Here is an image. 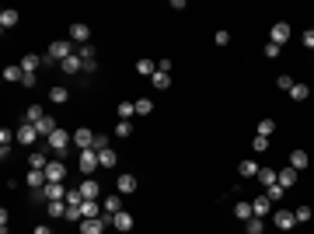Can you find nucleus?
I'll use <instances>...</instances> for the list:
<instances>
[{"label":"nucleus","mask_w":314,"mask_h":234,"mask_svg":"<svg viewBox=\"0 0 314 234\" xmlns=\"http://www.w3.org/2000/svg\"><path fill=\"white\" fill-rule=\"evenodd\" d=\"M213 42H217V46H227V42H231V32H224V28H220V32L213 35Z\"/></svg>","instance_id":"8fccbe9b"},{"label":"nucleus","mask_w":314,"mask_h":234,"mask_svg":"<svg viewBox=\"0 0 314 234\" xmlns=\"http://www.w3.org/2000/svg\"><path fill=\"white\" fill-rule=\"evenodd\" d=\"M60 67H63V74H80V70H84V60H80L77 53H74V56H67Z\"/></svg>","instance_id":"aec40b11"},{"label":"nucleus","mask_w":314,"mask_h":234,"mask_svg":"<svg viewBox=\"0 0 314 234\" xmlns=\"http://www.w3.org/2000/svg\"><path fill=\"white\" fill-rule=\"evenodd\" d=\"M133 224H136V220H133V213H126V210H119V213H115V217H112V227H115V231H133Z\"/></svg>","instance_id":"9d476101"},{"label":"nucleus","mask_w":314,"mask_h":234,"mask_svg":"<svg viewBox=\"0 0 314 234\" xmlns=\"http://www.w3.org/2000/svg\"><path fill=\"white\" fill-rule=\"evenodd\" d=\"M14 137H18V144H25V147H32V144L39 140V130H35L32 123H21V126L14 130Z\"/></svg>","instance_id":"39448f33"},{"label":"nucleus","mask_w":314,"mask_h":234,"mask_svg":"<svg viewBox=\"0 0 314 234\" xmlns=\"http://www.w3.org/2000/svg\"><path fill=\"white\" fill-rule=\"evenodd\" d=\"M150 80H154V87H157V91H164V87H171V74H164V70H157V74H154Z\"/></svg>","instance_id":"473e14b6"},{"label":"nucleus","mask_w":314,"mask_h":234,"mask_svg":"<svg viewBox=\"0 0 314 234\" xmlns=\"http://www.w3.org/2000/svg\"><path fill=\"white\" fill-rule=\"evenodd\" d=\"M136 74H140V77H154L157 63H154V60H140V63H136Z\"/></svg>","instance_id":"c85d7f7f"},{"label":"nucleus","mask_w":314,"mask_h":234,"mask_svg":"<svg viewBox=\"0 0 314 234\" xmlns=\"http://www.w3.org/2000/svg\"><path fill=\"white\" fill-rule=\"evenodd\" d=\"M300 42H304V46H307V49H311V53H314V28H307V32L300 35Z\"/></svg>","instance_id":"3c124183"},{"label":"nucleus","mask_w":314,"mask_h":234,"mask_svg":"<svg viewBox=\"0 0 314 234\" xmlns=\"http://www.w3.org/2000/svg\"><path fill=\"white\" fill-rule=\"evenodd\" d=\"M94 137H98V133H91L87 126H80V130H74V144H77L80 151H91V147H94Z\"/></svg>","instance_id":"6e6552de"},{"label":"nucleus","mask_w":314,"mask_h":234,"mask_svg":"<svg viewBox=\"0 0 314 234\" xmlns=\"http://www.w3.org/2000/svg\"><path fill=\"white\" fill-rule=\"evenodd\" d=\"M77 56L84 63H94V46H91V42H87V46H77Z\"/></svg>","instance_id":"c9c22d12"},{"label":"nucleus","mask_w":314,"mask_h":234,"mask_svg":"<svg viewBox=\"0 0 314 234\" xmlns=\"http://www.w3.org/2000/svg\"><path fill=\"white\" fill-rule=\"evenodd\" d=\"M276 84H279V87H283V91H286V94H290V91H293V84H297V80L290 77V74H279V80H276Z\"/></svg>","instance_id":"a18cd8bd"},{"label":"nucleus","mask_w":314,"mask_h":234,"mask_svg":"<svg viewBox=\"0 0 314 234\" xmlns=\"http://www.w3.org/2000/svg\"><path fill=\"white\" fill-rule=\"evenodd\" d=\"M67 98H70V91H67V87H53V91H49V101H53V105H63Z\"/></svg>","instance_id":"2f4dec72"},{"label":"nucleus","mask_w":314,"mask_h":234,"mask_svg":"<svg viewBox=\"0 0 314 234\" xmlns=\"http://www.w3.org/2000/svg\"><path fill=\"white\" fill-rule=\"evenodd\" d=\"M98 157H101V168H115V151H98Z\"/></svg>","instance_id":"e433bc0d"},{"label":"nucleus","mask_w":314,"mask_h":234,"mask_svg":"<svg viewBox=\"0 0 314 234\" xmlns=\"http://www.w3.org/2000/svg\"><path fill=\"white\" fill-rule=\"evenodd\" d=\"M237 175H241V178H255V175H258V164H255V161H241V164H237Z\"/></svg>","instance_id":"bb28decb"},{"label":"nucleus","mask_w":314,"mask_h":234,"mask_svg":"<svg viewBox=\"0 0 314 234\" xmlns=\"http://www.w3.org/2000/svg\"><path fill=\"white\" fill-rule=\"evenodd\" d=\"M46 178H49V182H63V178H67V164H63V161H49Z\"/></svg>","instance_id":"9b49d317"},{"label":"nucleus","mask_w":314,"mask_h":234,"mask_svg":"<svg viewBox=\"0 0 314 234\" xmlns=\"http://www.w3.org/2000/svg\"><path fill=\"white\" fill-rule=\"evenodd\" d=\"M297 178H300V171H297V168H290V164H286V168H283V171H279V178H276V182H279V185H283V189H293V185H297Z\"/></svg>","instance_id":"ddd939ff"},{"label":"nucleus","mask_w":314,"mask_h":234,"mask_svg":"<svg viewBox=\"0 0 314 234\" xmlns=\"http://www.w3.org/2000/svg\"><path fill=\"white\" fill-rule=\"evenodd\" d=\"M25 119H28L32 126H39V123L46 119V108H42V105L35 101V105H28V108H25Z\"/></svg>","instance_id":"f3484780"},{"label":"nucleus","mask_w":314,"mask_h":234,"mask_svg":"<svg viewBox=\"0 0 314 234\" xmlns=\"http://www.w3.org/2000/svg\"><path fill=\"white\" fill-rule=\"evenodd\" d=\"M272 210H276V203H272L269 196H258V199L251 203V213H255V217H265V213H272Z\"/></svg>","instance_id":"4468645a"},{"label":"nucleus","mask_w":314,"mask_h":234,"mask_svg":"<svg viewBox=\"0 0 314 234\" xmlns=\"http://www.w3.org/2000/svg\"><path fill=\"white\" fill-rule=\"evenodd\" d=\"M272 224H276L279 231H293V227H297V217H293V210L279 206V210H272Z\"/></svg>","instance_id":"f03ea898"},{"label":"nucleus","mask_w":314,"mask_h":234,"mask_svg":"<svg viewBox=\"0 0 314 234\" xmlns=\"http://www.w3.org/2000/svg\"><path fill=\"white\" fill-rule=\"evenodd\" d=\"M136 115V101H119V123H133Z\"/></svg>","instance_id":"4be33fe9"},{"label":"nucleus","mask_w":314,"mask_h":234,"mask_svg":"<svg viewBox=\"0 0 314 234\" xmlns=\"http://www.w3.org/2000/svg\"><path fill=\"white\" fill-rule=\"evenodd\" d=\"M70 42H74V46H87V42H91V28H87L84 21L70 25Z\"/></svg>","instance_id":"0eeeda50"},{"label":"nucleus","mask_w":314,"mask_h":234,"mask_svg":"<svg viewBox=\"0 0 314 234\" xmlns=\"http://www.w3.org/2000/svg\"><path fill=\"white\" fill-rule=\"evenodd\" d=\"M77 189H80V196H84V199H98V196H101V185H98L94 178H84Z\"/></svg>","instance_id":"2eb2a0df"},{"label":"nucleus","mask_w":314,"mask_h":234,"mask_svg":"<svg viewBox=\"0 0 314 234\" xmlns=\"http://www.w3.org/2000/svg\"><path fill=\"white\" fill-rule=\"evenodd\" d=\"M157 70H164V74H171V70H175V63H171V60H161V63H157Z\"/></svg>","instance_id":"5fc2aeb1"},{"label":"nucleus","mask_w":314,"mask_h":234,"mask_svg":"<svg viewBox=\"0 0 314 234\" xmlns=\"http://www.w3.org/2000/svg\"><path fill=\"white\" fill-rule=\"evenodd\" d=\"M70 144H74V133H67L63 126H60V130H56V133H53L49 140H46V147H49L53 154H60V161L67 157V147H70Z\"/></svg>","instance_id":"f257e3e1"},{"label":"nucleus","mask_w":314,"mask_h":234,"mask_svg":"<svg viewBox=\"0 0 314 234\" xmlns=\"http://www.w3.org/2000/svg\"><path fill=\"white\" fill-rule=\"evenodd\" d=\"M105 147H108V137H101V133H98V137H94V147H91V151H105Z\"/></svg>","instance_id":"603ef678"},{"label":"nucleus","mask_w":314,"mask_h":234,"mask_svg":"<svg viewBox=\"0 0 314 234\" xmlns=\"http://www.w3.org/2000/svg\"><path fill=\"white\" fill-rule=\"evenodd\" d=\"M234 217H237V220H251V217H255V213H251V203H237Z\"/></svg>","instance_id":"72a5a7b5"},{"label":"nucleus","mask_w":314,"mask_h":234,"mask_svg":"<svg viewBox=\"0 0 314 234\" xmlns=\"http://www.w3.org/2000/svg\"><path fill=\"white\" fill-rule=\"evenodd\" d=\"M63 220H70V224H77V227H80V220H84L80 206H67V217H63Z\"/></svg>","instance_id":"4c0bfd02"},{"label":"nucleus","mask_w":314,"mask_h":234,"mask_svg":"<svg viewBox=\"0 0 314 234\" xmlns=\"http://www.w3.org/2000/svg\"><path fill=\"white\" fill-rule=\"evenodd\" d=\"M101 210H105V217H115V213L122 210V203H119V196H108V199L101 203Z\"/></svg>","instance_id":"cd10ccee"},{"label":"nucleus","mask_w":314,"mask_h":234,"mask_svg":"<svg viewBox=\"0 0 314 234\" xmlns=\"http://www.w3.org/2000/svg\"><path fill=\"white\" fill-rule=\"evenodd\" d=\"M286 39H290V25H286V21L272 25V32H269V42H276V46H286Z\"/></svg>","instance_id":"1a4fd4ad"},{"label":"nucleus","mask_w":314,"mask_h":234,"mask_svg":"<svg viewBox=\"0 0 314 234\" xmlns=\"http://www.w3.org/2000/svg\"><path fill=\"white\" fill-rule=\"evenodd\" d=\"M272 133H276V123L272 119H262L258 123V137H272Z\"/></svg>","instance_id":"ea45409f"},{"label":"nucleus","mask_w":314,"mask_h":234,"mask_svg":"<svg viewBox=\"0 0 314 234\" xmlns=\"http://www.w3.org/2000/svg\"><path fill=\"white\" fill-rule=\"evenodd\" d=\"M105 227H112V217H98V220H80V234H105Z\"/></svg>","instance_id":"423d86ee"},{"label":"nucleus","mask_w":314,"mask_h":234,"mask_svg":"<svg viewBox=\"0 0 314 234\" xmlns=\"http://www.w3.org/2000/svg\"><path fill=\"white\" fill-rule=\"evenodd\" d=\"M283 192H286V189H283V185H279V182H276V185H272V189H265V196H269V199H272V203H279V199H283Z\"/></svg>","instance_id":"37998d69"},{"label":"nucleus","mask_w":314,"mask_h":234,"mask_svg":"<svg viewBox=\"0 0 314 234\" xmlns=\"http://www.w3.org/2000/svg\"><path fill=\"white\" fill-rule=\"evenodd\" d=\"M115 133H119V140L133 137V123H115Z\"/></svg>","instance_id":"79ce46f5"},{"label":"nucleus","mask_w":314,"mask_h":234,"mask_svg":"<svg viewBox=\"0 0 314 234\" xmlns=\"http://www.w3.org/2000/svg\"><path fill=\"white\" fill-rule=\"evenodd\" d=\"M251 151H269V137H258V133H255V140H251Z\"/></svg>","instance_id":"de8ad7c7"},{"label":"nucleus","mask_w":314,"mask_h":234,"mask_svg":"<svg viewBox=\"0 0 314 234\" xmlns=\"http://www.w3.org/2000/svg\"><path fill=\"white\" fill-rule=\"evenodd\" d=\"M35 234H53V231H49L46 224H39V227H35Z\"/></svg>","instance_id":"6e6d98bb"},{"label":"nucleus","mask_w":314,"mask_h":234,"mask_svg":"<svg viewBox=\"0 0 314 234\" xmlns=\"http://www.w3.org/2000/svg\"><path fill=\"white\" fill-rule=\"evenodd\" d=\"M25 182H28V189H32V192H42V189L49 185L46 171H28V178H25Z\"/></svg>","instance_id":"f8f14e48"},{"label":"nucleus","mask_w":314,"mask_h":234,"mask_svg":"<svg viewBox=\"0 0 314 234\" xmlns=\"http://www.w3.org/2000/svg\"><path fill=\"white\" fill-rule=\"evenodd\" d=\"M150 112H154V101L150 98H140L136 101V115H150Z\"/></svg>","instance_id":"58836bf2"},{"label":"nucleus","mask_w":314,"mask_h":234,"mask_svg":"<svg viewBox=\"0 0 314 234\" xmlns=\"http://www.w3.org/2000/svg\"><path fill=\"white\" fill-rule=\"evenodd\" d=\"M77 164H80V171H84V175H94V171L101 168V157H98V151H80Z\"/></svg>","instance_id":"20e7f679"},{"label":"nucleus","mask_w":314,"mask_h":234,"mask_svg":"<svg viewBox=\"0 0 314 234\" xmlns=\"http://www.w3.org/2000/svg\"><path fill=\"white\" fill-rule=\"evenodd\" d=\"M35 130H39V137H46V140H49V137H53V133L60 130V123H56L53 115H46V119H42V123H39Z\"/></svg>","instance_id":"a211bd4d"},{"label":"nucleus","mask_w":314,"mask_h":234,"mask_svg":"<svg viewBox=\"0 0 314 234\" xmlns=\"http://www.w3.org/2000/svg\"><path fill=\"white\" fill-rule=\"evenodd\" d=\"M28 164H32V171H46V168H49V157L42 154V151H32V154H28Z\"/></svg>","instance_id":"412c9836"},{"label":"nucleus","mask_w":314,"mask_h":234,"mask_svg":"<svg viewBox=\"0 0 314 234\" xmlns=\"http://www.w3.org/2000/svg\"><path fill=\"white\" fill-rule=\"evenodd\" d=\"M18 25V11L14 7H7V11H0V28L7 32V28H14Z\"/></svg>","instance_id":"5701e85b"},{"label":"nucleus","mask_w":314,"mask_h":234,"mask_svg":"<svg viewBox=\"0 0 314 234\" xmlns=\"http://www.w3.org/2000/svg\"><path fill=\"white\" fill-rule=\"evenodd\" d=\"M80 203H84L80 189H67V206H80Z\"/></svg>","instance_id":"a19ab883"},{"label":"nucleus","mask_w":314,"mask_h":234,"mask_svg":"<svg viewBox=\"0 0 314 234\" xmlns=\"http://www.w3.org/2000/svg\"><path fill=\"white\" fill-rule=\"evenodd\" d=\"M262 53H265V60H276V56H279V46H276V42H265Z\"/></svg>","instance_id":"09e8293b"},{"label":"nucleus","mask_w":314,"mask_h":234,"mask_svg":"<svg viewBox=\"0 0 314 234\" xmlns=\"http://www.w3.org/2000/svg\"><path fill=\"white\" fill-rule=\"evenodd\" d=\"M49 56H53L56 63H63L67 56H74V42H70V39H56V42L49 46Z\"/></svg>","instance_id":"7ed1b4c3"},{"label":"nucleus","mask_w":314,"mask_h":234,"mask_svg":"<svg viewBox=\"0 0 314 234\" xmlns=\"http://www.w3.org/2000/svg\"><path fill=\"white\" fill-rule=\"evenodd\" d=\"M290 98H293V101H304V98H311V87H307V84H293Z\"/></svg>","instance_id":"7c9ffc66"},{"label":"nucleus","mask_w":314,"mask_h":234,"mask_svg":"<svg viewBox=\"0 0 314 234\" xmlns=\"http://www.w3.org/2000/svg\"><path fill=\"white\" fill-rule=\"evenodd\" d=\"M4 80H11V84L14 80H25V70L21 67H4Z\"/></svg>","instance_id":"f704fd0d"},{"label":"nucleus","mask_w":314,"mask_h":234,"mask_svg":"<svg viewBox=\"0 0 314 234\" xmlns=\"http://www.w3.org/2000/svg\"><path fill=\"white\" fill-rule=\"evenodd\" d=\"M46 217H53V220L67 217V199H53V203H46Z\"/></svg>","instance_id":"dca6fc26"},{"label":"nucleus","mask_w":314,"mask_h":234,"mask_svg":"<svg viewBox=\"0 0 314 234\" xmlns=\"http://www.w3.org/2000/svg\"><path fill=\"white\" fill-rule=\"evenodd\" d=\"M293 217H297V224H307V220H311V206H297Z\"/></svg>","instance_id":"c03bdc74"},{"label":"nucleus","mask_w":314,"mask_h":234,"mask_svg":"<svg viewBox=\"0 0 314 234\" xmlns=\"http://www.w3.org/2000/svg\"><path fill=\"white\" fill-rule=\"evenodd\" d=\"M244 234H265V224H262V217H251V220H244Z\"/></svg>","instance_id":"c756f323"},{"label":"nucleus","mask_w":314,"mask_h":234,"mask_svg":"<svg viewBox=\"0 0 314 234\" xmlns=\"http://www.w3.org/2000/svg\"><path fill=\"white\" fill-rule=\"evenodd\" d=\"M7 227H11V220H7V210H0V234H7Z\"/></svg>","instance_id":"864d4df0"},{"label":"nucleus","mask_w":314,"mask_h":234,"mask_svg":"<svg viewBox=\"0 0 314 234\" xmlns=\"http://www.w3.org/2000/svg\"><path fill=\"white\" fill-rule=\"evenodd\" d=\"M307 161H311V157H307V151H293V154H290V168L304 171V168H307Z\"/></svg>","instance_id":"393cba45"},{"label":"nucleus","mask_w":314,"mask_h":234,"mask_svg":"<svg viewBox=\"0 0 314 234\" xmlns=\"http://www.w3.org/2000/svg\"><path fill=\"white\" fill-rule=\"evenodd\" d=\"M115 185H119V192H122V196H129V192H136V175H119V178H115Z\"/></svg>","instance_id":"6ab92c4d"},{"label":"nucleus","mask_w":314,"mask_h":234,"mask_svg":"<svg viewBox=\"0 0 314 234\" xmlns=\"http://www.w3.org/2000/svg\"><path fill=\"white\" fill-rule=\"evenodd\" d=\"M14 140H18V137H14L11 130H0V147H4V151H7V147H11Z\"/></svg>","instance_id":"49530a36"},{"label":"nucleus","mask_w":314,"mask_h":234,"mask_svg":"<svg viewBox=\"0 0 314 234\" xmlns=\"http://www.w3.org/2000/svg\"><path fill=\"white\" fill-rule=\"evenodd\" d=\"M35 67H42V56H35V53H28V56L21 60V70H25V74H35Z\"/></svg>","instance_id":"a878e982"},{"label":"nucleus","mask_w":314,"mask_h":234,"mask_svg":"<svg viewBox=\"0 0 314 234\" xmlns=\"http://www.w3.org/2000/svg\"><path fill=\"white\" fill-rule=\"evenodd\" d=\"M276 178H279V171H272V168H258V182H262L265 189H272Z\"/></svg>","instance_id":"b1692460"}]
</instances>
